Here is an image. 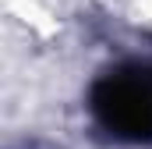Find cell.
Segmentation results:
<instances>
[{
    "label": "cell",
    "mask_w": 152,
    "mask_h": 149,
    "mask_svg": "<svg viewBox=\"0 0 152 149\" xmlns=\"http://www.w3.org/2000/svg\"><path fill=\"white\" fill-rule=\"evenodd\" d=\"M96 121L120 142H152V64H124L92 89Z\"/></svg>",
    "instance_id": "obj_1"
}]
</instances>
